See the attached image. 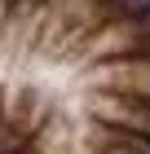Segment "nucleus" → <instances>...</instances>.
Masks as SVG:
<instances>
[{
	"label": "nucleus",
	"instance_id": "obj_1",
	"mask_svg": "<svg viewBox=\"0 0 150 154\" xmlns=\"http://www.w3.org/2000/svg\"><path fill=\"white\" fill-rule=\"evenodd\" d=\"M93 93L150 97V57H110L93 71Z\"/></svg>",
	"mask_w": 150,
	"mask_h": 154
},
{
	"label": "nucleus",
	"instance_id": "obj_2",
	"mask_svg": "<svg viewBox=\"0 0 150 154\" xmlns=\"http://www.w3.org/2000/svg\"><path fill=\"white\" fill-rule=\"evenodd\" d=\"M88 110H93V123H110V128H128V132H146L150 137V97L93 93Z\"/></svg>",
	"mask_w": 150,
	"mask_h": 154
},
{
	"label": "nucleus",
	"instance_id": "obj_3",
	"mask_svg": "<svg viewBox=\"0 0 150 154\" xmlns=\"http://www.w3.org/2000/svg\"><path fill=\"white\" fill-rule=\"evenodd\" d=\"M5 123H13V128L22 132V137H31L40 123H44V97L35 93V88H22L18 93V101H13V110H9V119Z\"/></svg>",
	"mask_w": 150,
	"mask_h": 154
},
{
	"label": "nucleus",
	"instance_id": "obj_4",
	"mask_svg": "<svg viewBox=\"0 0 150 154\" xmlns=\"http://www.w3.org/2000/svg\"><path fill=\"white\" fill-rule=\"evenodd\" d=\"M102 154H119V150H102Z\"/></svg>",
	"mask_w": 150,
	"mask_h": 154
}]
</instances>
